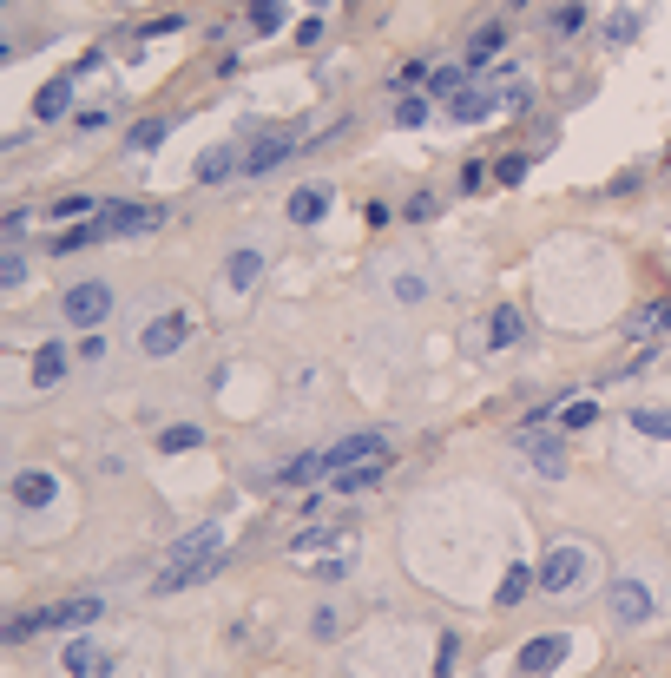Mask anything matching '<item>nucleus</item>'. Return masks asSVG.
Returning <instances> with one entry per match:
<instances>
[{
    "instance_id": "obj_23",
    "label": "nucleus",
    "mask_w": 671,
    "mask_h": 678,
    "mask_svg": "<svg viewBox=\"0 0 671 678\" xmlns=\"http://www.w3.org/2000/svg\"><path fill=\"white\" fill-rule=\"evenodd\" d=\"M316 474H329V461L323 455H297V461H283V468H277V481H283V488H310Z\"/></svg>"
},
{
    "instance_id": "obj_5",
    "label": "nucleus",
    "mask_w": 671,
    "mask_h": 678,
    "mask_svg": "<svg viewBox=\"0 0 671 678\" xmlns=\"http://www.w3.org/2000/svg\"><path fill=\"white\" fill-rule=\"evenodd\" d=\"M191 343V310H158L152 323H145L139 349L152 356V363H165V356H178V349Z\"/></svg>"
},
{
    "instance_id": "obj_36",
    "label": "nucleus",
    "mask_w": 671,
    "mask_h": 678,
    "mask_svg": "<svg viewBox=\"0 0 671 678\" xmlns=\"http://www.w3.org/2000/svg\"><path fill=\"white\" fill-rule=\"evenodd\" d=\"M198 442H204V428H191V422H185V428H165V435H158V448H165V455H178V448H198Z\"/></svg>"
},
{
    "instance_id": "obj_24",
    "label": "nucleus",
    "mask_w": 671,
    "mask_h": 678,
    "mask_svg": "<svg viewBox=\"0 0 671 678\" xmlns=\"http://www.w3.org/2000/svg\"><path fill=\"white\" fill-rule=\"evenodd\" d=\"M625 422H632V435H645V442H671V409H632Z\"/></svg>"
},
{
    "instance_id": "obj_7",
    "label": "nucleus",
    "mask_w": 671,
    "mask_h": 678,
    "mask_svg": "<svg viewBox=\"0 0 671 678\" xmlns=\"http://www.w3.org/2000/svg\"><path fill=\"white\" fill-rule=\"evenodd\" d=\"M158 224H165V211H158V205H132V198H112V205H99V231H106V237L158 231Z\"/></svg>"
},
{
    "instance_id": "obj_22",
    "label": "nucleus",
    "mask_w": 671,
    "mask_h": 678,
    "mask_svg": "<svg viewBox=\"0 0 671 678\" xmlns=\"http://www.w3.org/2000/svg\"><path fill=\"white\" fill-rule=\"evenodd\" d=\"M533 586H540V573H533V567H507V573H500V593H494V600L500 606H520Z\"/></svg>"
},
{
    "instance_id": "obj_40",
    "label": "nucleus",
    "mask_w": 671,
    "mask_h": 678,
    "mask_svg": "<svg viewBox=\"0 0 671 678\" xmlns=\"http://www.w3.org/2000/svg\"><path fill=\"white\" fill-rule=\"evenodd\" d=\"M310 632H316V639H343V619H336V613H329V606H323V613L310 619Z\"/></svg>"
},
{
    "instance_id": "obj_10",
    "label": "nucleus",
    "mask_w": 671,
    "mask_h": 678,
    "mask_svg": "<svg viewBox=\"0 0 671 678\" xmlns=\"http://www.w3.org/2000/svg\"><path fill=\"white\" fill-rule=\"evenodd\" d=\"M323 461H329V474L362 468V461H389V442H382V435H343V442L323 448Z\"/></svg>"
},
{
    "instance_id": "obj_34",
    "label": "nucleus",
    "mask_w": 671,
    "mask_h": 678,
    "mask_svg": "<svg viewBox=\"0 0 671 678\" xmlns=\"http://www.w3.org/2000/svg\"><path fill=\"white\" fill-rule=\"evenodd\" d=\"M165 132H172V119H139V126H132V152H152Z\"/></svg>"
},
{
    "instance_id": "obj_39",
    "label": "nucleus",
    "mask_w": 671,
    "mask_h": 678,
    "mask_svg": "<svg viewBox=\"0 0 671 678\" xmlns=\"http://www.w3.org/2000/svg\"><path fill=\"white\" fill-rule=\"evenodd\" d=\"M185 27V14H158V20H145V40H165V33H178Z\"/></svg>"
},
{
    "instance_id": "obj_38",
    "label": "nucleus",
    "mask_w": 671,
    "mask_h": 678,
    "mask_svg": "<svg viewBox=\"0 0 671 678\" xmlns=\"http://www.w3.org/2000/svg\"><path fill=\"white\" fill-rule=\"evenodd\" d=\"M0 284H7V297L27 284V257H20V244H7V270H0Z\"/></svg>"
},
{
    "instance_id": "obj_30",
    "label": "nucleus",
    "mask_w": 671,
    "mask_h": 678,
    "mask_svg": "<svg viewBox=\"0 0 671 678\" xmlns=\"http://www.w3.org/2000/svg\"><path fill=\"white\" fill-rule=\"evenodd\" d=\"M632 40H639V14L625 7V14H612V20H606V47H632Z\"/></svg>"
},
{
    "instance_id": "obj_16",
    "label": "nucleus",
    "mask_w": 671,
    "mask_h": 678,
    "mask_svg": "<svg viewBox=\"0 0 671 678\" xmlns=\"http://www.w3.org/2000/svg\"><path fill=\"white\" fill-rule=\"evenodd\" d=\"M73 93H79V73H66V79H47V86H40V99H33V119H66Z\"/></svg>"
},
{
    "instance_id": "obj_4",
    "label": "nucleus",
    "mask_w": 671,
    "mask_h": 678,
    "mask_svg": "<svg viewBox=\"0 0 671 678\" xmlns=\"http://www.w3.org/2000/svg\"><path fill=\"white\" fill-rule=\"evenodd\" d=\"M60 316H66V330H99V323L112 316V284H99V277L73 284L60 297Z\"/></svg>"
},
{
    "instance_id": "obj_42",
    "label": "nucleus",
    "mask_w": 671,
    "mask_h": 678,
    "mask_svg": "<svg viewBox=\"0 0 671 678\" xmlns=\"http://www.w3.org/2000/svg\"><path fill=\"white\" fill-rule=\"evenodd\" d=\"M99 126H112V106H93V112H79V132H99Z\"/></svg>"
},
{
    "instance_id": "obj_1",
    "label": "nucleus",
    "mask_w": 671,
    "mask_h": 678,
    "mask_svg": "<svg viewBox=\"0 0 671 678\" xmlns=\"http://www.w3.org/2000/svg\"><path fill=\"white\" fill-rule=\"evenodd\" d=\"M224 567V521H204L165 553V567H158V593H185V586H204L211 573Z\"/></svg>"
},
{
    "instance_id": "obj_8",
    "label": "nucleus",
    "mask_w": 671,
    "mask_h": 678,
    "mask_svg": "<svg viewBox=\"0 0 671 678\" xmlns=\"http://www.w3.org/2000/svg\"><path fill=\"white\" fill-rule=\"evenodd\" d=\"M514 448L533 461V474H547V481H560V474H566V448H560V435H540V428H514Z\"/></svg>"
},
{
    "instance_id": "obj_28",
    "label": "nucleus",
    "mask_w": 671,
    "mask_h": 678,
    "mask_svg": "<svg viewBox=\"0 0 671 678\" xmlns=\"http://www.w3.org/2000/svg\"><path fill=\"white\" fill-rule=\"evenodd\" d=\"M428 112H435V99H428V93H402V99H395V126H428Z\"/></svg>"
},
{
    "instance_id": "obj_2",
    "label": "nucleus",
    "mask_w": 671,
    "mask_h": 678,
    "mask_svg": "<svg viewBox=\"0 0 671 678\" xmlns=\"http://www.w3.org/2000/svg\"><path fill=\"white\" fill-rule=\"evenodd\" d=\"M599 573L593 547H573V540H560V547H547V560H540V593H553V600H573V593H586Z\"/></svg>"
},
{
    "instance_id": "obj_14",
    "label": "nucleus",
    "mask_w": 671,
    "mask_h": 678,
    "mask_svg": "<svg viewBox=\"0 0 671 678\" xmlns=\"http://www.w3.org/2000/svg\"><path fill=\"white\" fill-rule=\"evenodd\" d=\"M329 198H336V191L316 178V185H297V191H290V205H283V211H290V224H323Z\"/></svg>"
},
{
    "instance_id": "obj_18",
    "label": "nucleus",
    "mask_w": 671,
    "mask_h": 678,
    "mask_svg": "<svg viewBox=\"0 0 671 678\" xmlns=\"http://www.w3.org/2000/svg\"><path fill=\"white\" fill-rule=\"evenodd\" d=\"M500 47H507V20H487V27L474 33V47H468V66H474V73H481V66H494Z\"/></svg>"
},
{
    "instance_id": "obj_12",
    "label": "nucleus",
    "mask_w": 671,
    "mask_h": 678,
    "mask_svg": "<svg viewBox=\"0 0 671 678\" xmlns=\"http://www.w3.org/2000/svg\"><path fill=\"white\" fill-rule=\"evenodd\" d=\"M566 659V632H533V639H527V646H520V672H527V678H540V672H553V665H560Z\"/></svg>"
},
{
    "instance_id": "obj_19",
    "label": "nucleus",
    "mask_w": 671,
    "mask_h": 678,
    "mask_svg": "<svg viewBox=\"0 0 671 678\" xmlns=\"http://www.w3.org/2000/svg\"><path fill=\"white\" fill-rule=\"evenodd\" d=\"M231 172H244V152H237V145H211V152L198 158V178H204V185H218V178H231Z\"/></svg>"
},
{
    "instance_id": "obj_29",
    "label": "nucleus",
    "mask_w": 671,
    "mask_h": 678,
    "mask_svg": "<svg viewBox=\"0 0 671 678\" xmlns=\"http://www.w3.org/2000/svg\"><path fill=\"white\" fill-rule=\"evenodd\" d=\"M336 540H343V527H310V534H303L297 547H290V560H316V553L336 547Z\"/></svg>"
},
{
    "instance_id": "obj_37",
    "label": "nucleus",
    "mask_w": 671,
    "mask_h": 678,
    "mask_svg": "<svg viewBox=\"0 0 671 678\" xmlns=\"http://www.w3.org/2000/svg\"><path fill=\"white\" fill-rule=\"evenodd\" d=\"M435 211H441V198H435V191H415V198L402 205V218H408V224H428Z\"/></svg>"
},
{
    "instance_id": "obj_13",
    "label": "nucleus",
    "mask_w": 671,
    "mask_h": 678,
    "mask_svg": "<svg viewBox=\"0 0 671 678\" xmlns=\"http://www.w3.org/2000/svg\"><path fill=\"white\" fill-rule=\"evenodd\" d=\"M257 277H264V251H257V244H244V251L224 257V290L244 297V290H257Z\"/></svg>"
},
{
    "instance_id": "obj_41",
    "label": "nucleus",
    "mask_w": 671,
    "mask_h": 678,
    "mask_svg": "<svg viewBox=\"0 0 671 678\" xmlns=\"http://www.w3.org/2000/svg\"><path fill=\"white\" fill-rule=\"evenodd\" d=\"M579 20H586V7H560V14H553V33H560V40H566V33H573Z\"/></svg>"
},
{
    "instance_id": "obj_44",
    "label": "nucleus",
    "mask_w": 671,
    "mask_h": 678,
    "mask_svg": "<svg viewBox=\"0 0 671 678\" xmlns=\"http://www.w3.org/2000/svg\"><path fill=\"white\" fill-rule=\"evenodd\" d=\"M106 356V343H99V330H86V343H79V363H99Z\"/></svg>"
},
{
    "instance_id": "obj_3",
    "label": "nucleus",
    "mask_w": 671,
    "mask_h": 678,
    "mask_svg": "<svg viewBox=\"0 0 671 678\" xmlns=\"http://www.w3.org/2000/svg\"><path fill=\"white\" fill-rule=\"evenodd\" d=\"M606 619H612L619 632L652 626V619H658V593L639 580V573H625V580H612V586H606Z\"/></svg>"
},
{
    "instance_id": "obj_25",
    "label": "nucleus",
    "mask_w": 671,
    "mask_h": 678,
    "mask_svg": "<svg viewBox=\"0 0 671 678\" xmlns=\"http://www.w3.org/2000/svg\"><path fill=\"white\" fill-rule=\"evenodd\" d=\"M60 376H66V349H60V343H47L40 356H33V389H53Z\"/></svg>"
},
{
    "instance_id": "obj_26",
    "label": "nucleus",
    "mask_w": 671,
    "mask_h": 678,
    "mask_svg": "<svg viewBox=\"0 0 671 678\" xmlns=\"http://www.w3.org/2000/svg\"><path fill=\"white\" fill-rule=\"evenodd\" d=\"M389 297L395 303H422L428 297V277H422V270H389Z\"/></svg>"
},
{
    "instance_id": "obj_43",
    "label": "nucleus",
    "mask_w": 671,
    "mask_h": 678,
    "mask_svg": "<svg viewBox=\"0 0 671 678\" xmlns=\"http://www.w3.org/2000/svg\"><path fill=\"white\" fill-rule=\"evenodd\" d=\"M27 218H33L27 205H14V211H7V244H20V231H27Z\"/></svg>"
},
{
    "instance_id": "obj_32",
    "label": "nucleus",
    "mask_w": 671,
    "mask_h": 678,
    "mask_svg": "<svg viewBox=\"0 0 671 678\" xmlns=\"http://www.w3.org/2000/svg\"><path fill=\"white\" fill-rule=\"evenodd\" d=\"M86 211H99V198H86V191H79V198H60V205H53L47 218H60V224H86Z\"/></svg>"
},
{
    "instance_id": "obj_45",
    "label": "nucleus",
    "mask_w": 671,
    "mask_h": 678,
    "mask_svg": "<svg viewBox=\"0 0 671 678\" xmlns=\"http://www.w3.org/2000/svg\"><path fill=\"white\" fill-rule=\"evenodd\" d=\"M639 330H671V303H658V310H652V316H645Z\"/></svg>"
},
{
    "instance_id": "obj_6",
    "label": "nucleus",
    "mask_w": 671,
    "mask_h": 678,
    "mask_svg": "<svg viewBox=\"0 0 671 678\" xmlns=\"http://www.w3.org/2000/svg\"><path fill=\"white\" fill-rule=\"evenodd\" d=\"M60 672H66V678H112V672H119V659L99 646L93 632H73V639H66V652H60Z\"/></svg>"
},
{
    "instance_id": "obj_17",
    "label": "nucleus",
    "mask_w": 671,
    "mask_h": 678,
    "mask_svg": "<svg viewBox=\"0 0 671 678\" xmlns=\"http://www.w3.org/2000/svg\"><path fill=\"white\" fill-rule=\"evenodd\" d=\"M520 336H527V323H520V310H514V303H500V310L487 316V349H514Z\"/></svg>"
},
{
    "instance_id": "obj_9",
    "label": "nucleus",
    "mask_w": 671,
    "mask_h": 678,
    "mask_svg": "<svg viewBox=\"0 0 671 678\" xmlns=\"http://www.w3.org/2000/svg\"><path fill=\"white\" fill-rule=\"evenodd\" d=\"M7 494H14V507H27V514H47V507L60 501V481H53L47 468H14Z\"/></svg>"
},
{
    "instance_id": "obj_15",
    "label": "nucleus",
    "mask_w": 671,
    "mask_h": 678,
    "mask_svg": "<svg viewBox=\"0 0 671 678\" xmlns=\"http://www.w3.org/2000/svg\"><path fill=\"white\" fill-rule=\"evenodd\" d=\"M487 112H500V93H487V86H468V93L448 99V119H454V126H474V119H487Z\"/></svg>"
},
{
    "instance_id": "obj_33",
    "label": "nucleus",
    "mask_w": 671,
    "mask_h": 678,
    "mask_svg": "<svg viewBox=\"0 0 671 678\" xmlns=\"http://www.w3.org/2000/svg\"><path fill=\"white\" fill-rule=\"evenodd\" d=\"M454 665H461V639H454V632H441L435 665H428V672H435V678H454Z\"/></svg>"
},
{
    "instance_id": "obj_27",
    "label": "nucleus",
    "mask_w": 671,
    "mask_h": 678,
    "mask_svg": "<svg viewBox=\"0 0 671 678\" xmlns=\"http://www.w3.org/2000/svg\"><path fill=\"white\" fill-rule=\"evenodd\" d=\"M283 20H290V7H283V0H250V33H277Z\"/></svg>"
},
{
    "instance_id": "obj_35",
    "label": "nucleus",
    "mask_w": 671,
    "mask_h": 678,
    "mask_svg": "<svg viewBox=\"0 0 671 678\" xmlns=\"http://www.w3.org/2000/svg\"><path fill=\"white\" fill-rule=\"evenodd\" d=\"M527 172H533V152H507V158L494 165V178H500V185H520Z\"/></svg>"
},
{
    "instance_id": "obj_21",
    "label": "nucleus",
    "mask_w": 671,
    "mask_h": 678,
    "mask_svg": "<svg viewBox=\"0 0 671 678\" xmlns=\"http://www.w3.org/2000/svg\"><path fill=\"white\" fill-rule=\"evenodd\" d=\"M389 474V461H362V468H343V474H329V488L336 494H362V488H375Z\"/></svg>"
},
{
    "instance_id": "obj_11",
    "label": "nucleus",
    "mask_w": 671,
    "mask_h": 678,
    "mask_svg": "<svg viewBox=\"0 0 671 678\" xmlns=\"http://www.w3.org/2000/svg\"><path fill=\"white\" fill-rule=\"evenodd\" d=\"M283 158H297V139H290V132H264L257 145H244V178H264V172H277Z\"/></svg>"
},
{
    "instance_id": "obj_31",
    "label": "nucleus",
    "mask_w": 671,
    "mask_h": 678,
    "mask_svg": "<svg viewBox=\"0 0 671 678\" xmlns=\"http://www.w3.org/2000/svg\"><path fill=\"white\" fill-rule=\"evenodd\" d=\"M593 395H579V402H566V409H560V428H566V435H579V428H593Z\"/></svg>"
},
{
    "instance_id": "obj_20",
    "label": "nucleus",
    "mask_w": 671,
    "mask_h": 678,
    "mask_svg": "<svg viewBox=\"0 0 671 678\" xmlns=\"http://www.w3.org/2000/svg\"><path fill=\"white\" fill-rule=\"evenodd\" d=\"M468 79H474L468 60H461V66H435V73H428V99H441V106H448L454 93H468Z\"/></svg>"
}]
</instances>
